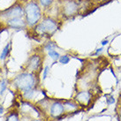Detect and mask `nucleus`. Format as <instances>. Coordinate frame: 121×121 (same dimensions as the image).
Here are the masks:
<instances>
[{
	"mask_svg": "<svg viewBox=\"0 0 121 121\" xmlns=\"http://www.w3.org/2000/svg\"><path fill=\"white\" fill-rule=\"evenodd\" d=\"M38 81V78L35 73L24 72L18 74L13 81V85L18 90L26 91L35 87Z\"/></svg>",
	"mask_w": 121,
	"mask_h": 121,
	"instance_id": "nucleus-1",
	"label": "nucleus"
},
{
	"mask_svg": "<svg viewBox=\"0 0 121 121\" xmlns=\"http://www.w3.org/2000/svg\"><path fill=\"white\" fill-rule=\"evenodd\" d=\"M42 11L40 4L35 0H29L24 4V19L27 27H34L40 22Z\"/></svg>",
	"mask_w": 121,
	"mask_h": 121,
	"instance_id": "nucleus-2",
	"label": "nucleus"
},
{
	"mask_svg": "<svg viewBox=\"0 0 121 121\" xmlns=\"http://www.w3.org/2000/svg\"><path fill=\"white\" fill-rule=\"evenodd\" d=\"M35 34L38 36L52 35L57 30V22L51 17H45L43 20L33 27Z\"/></svg>",
	"mask_w": 121,
	"mask_h": 121,
	"instance_id": "nucleus-3",
	"label": "nucleus"
},
{
	"mask_svg": "<svg viewBox=\"0 0 121 121\" xmlns=\"http://www.w3.org/2000/svg\"><path fill=\"white\" fill-rule=\"evenodd\" d=\"M0 17L4 20L13 19V18H24V4L20 1H17L8 9L0 13Z\"/></svg>",
	"mask_w": 121,
	"mask_h": 121,
	"instance_id": "nucleus-4",
	"label": "nucleus"
},
{
	"mask_svg": "<svg viewBox=\"0 0 121 121\" xmlns=\"http://www.w3.org/2000/svg\"><path fill=\"white\" fill-rule=\"evenodd\" d=\"M80 9V4L76 0H63L61 5V12L65 17L71 18L77 15Z\"/></svg>",
	"mask_w": 121,
	"mask_h": 121,
	"instance_id": "nucleus-5",
	"label": "nucleus"
},
{
	"mask_svg": "<svg viewBox=\"0 0 121 121\" xmlns=\"http://www.w3.org/2000/svg\"><path fill=\"white\" fill-rule=\"evenodd\" d=\"M42 64H43V59H42L41 56L37 55V54H34L27 59L26 65H25V69L27 72L35 73V72H37L41 68Z\"/></svg>",
	"mask_w": 121,
	"mask_h": 121,
	"instance_id": "nucleus-6",
	"label": "nucleus"
},
{
	"mask_svg": "<svg viewBox=\"0 0 121 121\" xmlns=\"http://www.w3.org/2000/svg\"><path fill=\"white\" fill-rule=\"evenodd\" d=\"M4 21V25L7 26L10 28L13 29H26L27 28V24L24 18H13V19H9V20H5Z\"/></svg>",
	"mask_w": 121,
	"mask_h": 121,
	"instance_id": "nucleus-7",
	"label": "nucleus"
},
{
	"mask_svg": "<svg viewBox=\"0 0 121 121\" xmlns=\"http://www.w3.org/2000/svg\"><path fill=\"white\" fill-rule=\"evenodd\" d=\"M65 112L64 104L60 102H54L50 108V114L53 118H58Z\"/></svg>",
	"mask_w": 121,
	"mask_h": 121,
	"instance_id": "nucleus-8",
	"label": "nucleus"
},
{
	"mask_svg": "<svg viewBox=\"0 0 121 121\" xmlns=\"http://www.w3.org/2000/svg\"><path fill=\"white\" fill-rule=\"evenodd\" d=\"M91 96L92 95L88 92V91H81L79 92L76 96H75V99L78 103H80L81 104H87L91 100Z\"/></svg>",
	"mask_w": 121,
	"mask_h": 121,
	"instance_id": "nucleus-9",
	"label": "nucleus"
},
{
	"mask_svg": "<svg viewBox=\"0 0 121 121\" xmlns=\"http://www.w3.org/2000/svg\"><path fill=\"white\" fill-rule=\"evenodd\" d=\"M11 51V43H8L5 45V47L4 48L2 53L0 55V59L1 60H4L7 57V56L9 55V52Z\"/></svg>",
	"mask_w": 121,
	"mask_h": 121,
	"instance_id": "nucleus-10",
	"label": "nucleus"
},
{
	"mask_svg": "<svg viewBox=\"0 0 121 121\" xmlns=\"http://www.w3.org/2000/svg\"><path fill=\"white\" fill-rule=\"evenodd\" d=\"M34 94H35V88H33V89L23 91V92H22V96H23L26 100H30L31 98L34 96Z\"/></svg>",
	"mask_w": 121,
	"mask_h": 121,
	"instance_id": "nucleus-11",
	"label": "nucleus"
},
{
	"mask_svg": "<svg viewBox=\"0 0 121 121\" xmlns=\"http://www.w3.org/2000/svg\"><path fill=\"white\" fill-rule=\"evenodd\" d=\"M39 1V4H40L41 6H43V8H49L52 5L54 0H38Z\"/></svg>",
	"mask_w": 121,
	"mask_h": 121,
	"instance_id": "nucleus-12",
	"label": "nucleus"
},
{
	"mask_svg": "<svg viewBox=\"0 0 121 121\" xmlns=\"http://www.w3.org/2000/svg\"><path fill=\"white\" fill-rule=\"evenodd\" d=\"M48 55L50 56V57L53 59V60L57 61V59H59V57H60V55H59V53L57 52V51H55V50H51V51H49V52H48Z\"/></svg>",
	"mask_w": 121,
	"mask_h": 121,
	"instance_id": "nucleus-13",
	"label": "nucleus"
},
{
	"mask_svg": "<svg viewBox=\"0 0 121 121\" xmlns=\"http://www.w3.org/2000/svg\"><path fill=\"white\" fill-rule=\"evenodd\" d=\"M6 121H20L19 115L16 112H11L6 117Z\"/></svg>",
	"mask_w": 121,
	"mask_h": 121,
	"instance_id": "nucleus-14",
	"label": "nucleus"
},
{
	"mask_svg": "<svg viewBox=\"0 0 121 121\" xmlns=\"http://www.w3.org/2000/svg\"><path fill=\"white\" fill-rule=\"evenodd\" d=\"M64 107H65V110H68V111H73V110H76L78 108L77 104H73V103H65V104H64Z\"/></svg>",
	"mask_w": 121,
	"mask_h": 121,
	"instance_id": "nucleus-15",
	"label": "nucleus"
},
{
	"mask_svg": "<svg viewBox=\"0 0 121 121\" xmlns=\"http://www.w3.org/2000/svg\"><path fill=\"white\" fill-rule=\"evenodd\" d=\"M58 60H59V62H60L61 64L66 65L70 62V57H68L67 55H64V56H60Z\"/></svg>",
	"mask_w": 121,
	"mask_h": 121,
	"instance_id": "nucleus-16",
	"label": "nucleus"
},
{
	"mask_svg": "<svg viewBox=\"0 0 121 121\" xmlns=\"http://www.w3.org/2000/svg\"><path fill=\"white\" fill-rule=\"evenodd\" d=\"M0 87H1V89H0V94L2 95L4 92V90L7 88V83H6V81H2V82L0 83Z\"/></svg>",
	"mask_w": 121,
	"mask_h": 121,
	"instance_id": "nucleus-17",
	"label": "nucleus"
},
{
	"mask_svg": "<svg viewBox=\"0 0 121 121\" xmlns=\"http://www.w3.org/2000/svg\"><path fill=\"white\" fill-rule=\"evenodd\" d=\"M54 47H56V44L52 43H48L46 45H45V50H47V51H51V50H52Z\"/></svg>",
	"mask_w": 121,
	"mask_h": 121,
	"instance_id": "nucleus-18",
	"label": "nucleus"
},
{
	"mask_svg": "<svg viewBox=\"0 0 121 121\" xmlns=\"http://www.w3.org/2000/svg\"><path fill=\"white\" fill-rule=\"evenodd\" d=\"M48 73H49V66H45L43 70V80H45L47 78Z\"/></svg>",
	"mask_w": 121,
	"mask_h": 121,
	"instance_id": "nucleus-19",
	"label": "nucleus"
},
{
	"mask_svg": "<svg viewBox=\"0 0 121 121\" xmlns=\"http://www.w3.org/2000/svg\"><path fill=\"white\" fill-rule=\"evenodd\" d=\"M3 112H4V108H3L2 105H0V114H1V113H3Z\"/></svg>",
	"mask_w": 121,
	"mask_h": 121,
	"instance_id": "nucleus-20",
	"label": "nucleus"
},
{
	"mask_svg": "<svg viewBox=\"0 0 121 121\" xmlns=\"http://www.w3.org/2000/svg\"><path fill=\"white\" fill-rule=\"evenodd\" d=\"M108 43V41H104V42H103V45H105V44Z\"/></svg>",
	"mask_w": 121,
	"mask_h": 121,
	"instance_id": "nucleus-21",
	"label": "nucleus"
},
{
	"mask_svg": "<svg viewBox=\"0 0 121 121\" xmlns=\"http://www.w3.org/2000/svg\"><path fill=\"white\" fill-rule=\"evenodd\" d=\"M102 50H103V49H102V48H101V49H98L97 53H99V52H100V51H102ZM97 53H96V54H97Z\"/></svg>",
	"mask_w": 121,
	"mask_h": 121,
	"instance_id": "nucleus-22",
	"label": "nucleus"
},
{
	"mask_svg": "<svg viewBox=\"0 0 121 121\" xmlns=\"http://www.w3.org/2000/svg\"><path fill=\"white\" fill-rule=\"evenodd\" d=\"M119 120L121 121V111L119 112Z\"/></svg>",
	"mask_w": 121,
	"mask_h": 121,
	"instance_id": "nucleus-23",
	"label": "nucleus"
},
{
	"mask_svg": "<svg viewBox=\"0 0 121 121\" xmlns=\"http://www.w3.org/2000/svg\"><path fill=\"white\" fill-rule=\"evenodd\" d=\"M0 25H1V17H0Z\"/></svg>",
	"mask_w": 121,
	"mask_h": 121,
	"instance_id": "nucleus-24",
	"label": "nucleus"
},
{
	"mask_svg": "<svg viewBox=\"0 0 121 121\" xmlns=\"http://www.w3.org/2000/svg\"><path fill=\"white\" fill-rule=\"evenodd\" d=\"M34 121H41V120H39V119H37V120H34Z\"/></svg>",
	"mask_w": 121,
	"mask_h": 121,
	"instance_id": "nucleus-25",
	"label": "nucleus"
}]
</instances>
